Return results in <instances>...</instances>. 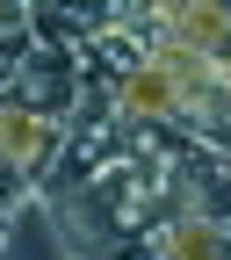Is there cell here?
I'll list each match as a JSON object with an SVG mask.
<instances>
[{"instance_id":"obj_1","label":"cell","mask_w":231,"mask_h":260,"mask_svg":"<svg viewBox=\"0 0 231 260\" xmlns=\"http://www.w3.org/2000/svg\"><path fill=\"white\" fill-rule=\"evenodd\" d=\"M65 138H73V123L37 116V109H22V102H0V167H15L37 195H44V188H51V174H58Z\"/></svg>"},{"instance_id":"obj_6","label":"cell","mask_w":231,"mask_h":260,"mask_svg":"<svg viewBox=\"0 0 231 260\" xmlns=\"http://www.w3.org/2000/svg\"><path fill=\"white\" fill-rule=\"evenodd\" d=\"M102 102H109L123 123H174V80H167V73H159V65L145 58L138 73H123V80L102 94Z\"/></svg>"},{"instance_id":"obj_4","label":"cell","mask_w":231,"mask_h":260,"mask_svg":"<svg viewBox=\"0 0 231 260\" xmlns=\"http://www.w3.org/2000/svg\"><path fill=\"white\" fill-rule=\"evenodd\" d=\"M152 22H159V37H174L195 58H224V44H231V8H210V0H159Z\"/></svg>"},{"instance_id":"obj_7","label":"cell","mask_w":231,"mask_h":260,"mask_svg":"<svg viewBox=\"0 0 231 260\" xmlns=\"http://www.w3.org/2000/svg\"><path fill=\"white\" fill-rule=\"evenodd\" d=\"M29 195H37V188H29V181H22L15 167H0V224H8V217H15V210L29 203Z\"/></svg>"},{"instance_id":"obj_3","label":"cell","mask_w":231,"mask_h":260,"mask_svg":"<svg viewBox=\"0 0 231 260\" xmlns=\"http://www.w3.org/2000/svg\"><path fill=\"white\" fill-rule=\"evenodd\" d=\"M0 260H80V246H73V232L58 224V210L44 195H29V203L0 224Z\"/></svg>"},{"instance_id":"obj_2","label":"cell","mask_w":231,"mask_h":260,"mask_svg":"<svg viewBox=\"0 0 231 260\" xmlns=\"http://www.w3.org/2000/svg\"><path fill=\"white\" fill-rule=\"evenodd\" d=\"M80 94H87V87H80V58L37 44V51H29V65H22V80L8 87V102L37 109V116H58V123H73V116H80Z\"/></svg>"},{"instance_id":"obj_5","label":"cell","mask_w":231,"mask_h":260,"mask_svg":"<svg viewBox=\"0 0 231 260\" xmlns=\"http://www.w3.org/2000/svg\"><path fill=\"white\" fill-rule=\"evenodd\" d=\"M138 260H231V217L224 210H195L174 232H159Z\"/></svg>"}]
</instances>
